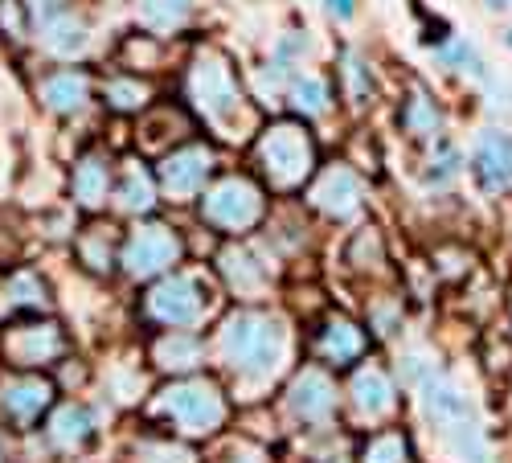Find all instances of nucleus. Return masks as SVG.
Returning <instances> with one entry per match:
<instances>
[{
	"mask_svg": "<svg viewBox=\"0 0 512 463\" xmlns=\"http://www.w3.org/2000/svg\"><path fill=\"white\" fill-rule=\"evenodd\" d=\"M480 168L488 185H508L512 181V140L508 136H488L480 148Z\"/></svg>",
	"mask_w": 512,
	"mask_h": 463,
	"instance_id": "obj_1",
	"label": "nucleus"
},
{
	"mask_svg": "<svg viewBox=\"0 0 512 463\" xmlns=\"http://www.w3.org/2000/svg\"><path fill=\"white\" fill-rule=\"evenodd\" d=\"M140 9L152 25H173L185 17V0H140Z\"/></svg>",
	"mask_w": 512,
	"mask_h": 463,
	"instance_id": "obj_2",
	"label": "nucleus"
},
{
	"mask_svg": "<svg viewBox=\"0 0 512 463\" xmlns=\"http://www.w3.org/2000/svg\"><path fill=\"white\" fill-rule=\"evenodd\" d=\"M328 9H332L336 17H349V13H353V0H328Z\"/></svg>",
	"mask_w": 512,
	"mask_h": 463,
	"instance_id": "obj_3",
	"label": "nucleus"
},
{
	"mask_svg": "<svg viewBox=\"0 0 512 463\" xmlns=\"http://www.w3.org/2000/svg\"><path fill=\"white\" fill-rule=\"evenodd\" d=\"M488 5H492V9H504V5H508V0H488Z\"/></svg>",
	"mask_w": 512,
	"mask_h": 463,
	"instance_id": "obj_4",
	"label": "nucleus"
}]
</instances>
